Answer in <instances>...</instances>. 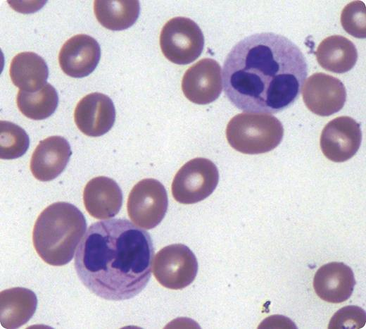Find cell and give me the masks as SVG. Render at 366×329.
Wrapping results in <instances>:
<instances>
[{"label":"cell","instance_id":"cell-6","mask_svg":"<svg viewBox=\"0 0 366 329\" xmlns=\"http://www.w3.org/2000/svg\"><path fill=\"white\" fill-rule=\"evenodd\" d=\"M219 173L215 163L205 158H195L183 165L172 183L174 199L184 204L199 202L215 190Z\"/></svg>","mask_w":366,"mask_h":329},{"label":"cell","instance_id":"cell-20","mask_svg":"<svg viewBox=\"0 0 366 329\" xmlns=\"http://www.w3.org/2000/svg\"><path fill=\"white\" fill-rule=\"evenodd\" d=\"M138 1H94V11L97 20L111 30L131 27L139 15Z\"/></svg>","mask_w":366,"mask_h":329},{"label":"cell","instance_id":"cell-15","mask_svg":"<svg viewBox=\"0 0 366 329\" xmlns=\"http://www.w3.org/2000/svg\"><path fill=\"white\" fill-rule=\"evenodd\" d=\"M355 280L352 269L341 262L322 266L316 272L313 287L319 297L330 303H341L351 296Z\"/></svg>","mask_w":366,"mask_h":329},{"label":"cell","instance_id":"cell-23","mask_svg":"<svg viewBox=\"0 0 366 329\" xmlns=\"http://www.w3.org/2000/svg\"><path fill=\"white\" fill-rule=\"evenodd\" d=\"M343 28L351 35L357 38H365V5L361 1H355L347 4L341 15Z\"/></svg>","mask_w":366,"mask_h":329},{"label":"cell","instance_id":"cell-18","mask_svg":"<svg viewBox=\"0 0 366 329\" xmlns=\"http://www.w3.org/2000/svg\"><path fill=\"white\" fill-rule=\"evenodd\" d=\"M9 74L13 83L23 91L33 92L42 89L49 75L46 61L34 52H21L12 59Z\"/></svg>","mask_w":366,"mask_h":329},{"label":"cell","instance_id":"cell-13","mask_svg":"<svg viewBox=\"0 0 366 329\" xmlns=\"http://www.w3.org/2000/svg\"><path fill=\"white\" fill-rule=\"evenodd\" d=\"M100 57L98 42L89 35L79 34L70 37L63 45L58 54V62L66 75L80 78L93 72Z\"/></svg>","mask_w":366,"mask_h":329},{"label":"cell","instance_id":"cell-22","mask_svg":"<svg viewBox=\"0 0 366 329\" xmlns=\"http://www.w3.org/2000/svg\"><path fill=\"white\" fill-rule=\"evenodd\" d=\"M29 145V136L23 128L12 122H0L1 159H14L22 156L28 149Z\"/></svg>","mask_w":366,"mask_h":329},{"label":"cell","instance_id":"cell-19","mask_svg":"<svg viewBox=\"0 0 366 329\" xmlns=\"http://www.w3.org/2000/svg\"><path fill=\"white\" fill-rule=\"evenodd\" d=\"M315 55L321 67L336 73L349 71L358 59L354 44L341 35H332L324 39L319 44Z\"/></svg>","mask_w":366,"mask_h":329},{"label":"cell","instance_id":"cell-10","mask_svg":"<svg viewBox=\"0 0 366 329\" xmlns=\"http://www.w3.org/2000/svg\"><path fill=\"white\" fill-rule=\"evenodd\" d=\"M302 95L307 108L321 116L339 111L346 100V90L342 82L323 73H314L307 79Z\"/></svg>","mask_w":366,"mask_h":329},{"label":"cell","instance_id":"cell-21","mask_svg":"<svg viewBox=\"0 0 366 329\" xmlns=\"http://www.w3.org/2000/svg\"><path fill=\"white\" fill-rule=\"evenodd\" d=\"M16 102L20 111L26 117L32 120H43L54 113L58 97L56 89L46 83L36 92L19 90Z\"/></svg>","mask_w":366,"mask_h":329},{"label":"cell","instance_id":"cell-7","mask_svg":"<svg viewBox=\"0 0 366 329\" xmlns=\"http://www.w3.org/2000/svg\"><path fill=\"white\" fill-rule=\"evenodd\" d=\"M168 206V194L163 185L156 179L145 178L131 190L127 209L128 216L134 223L149 230L162 221Z\"/></svg>","mask_w":366,"mask_h":329},{"label":"cell","instance_id":"cell-12","mask_svg":"<svg viewBox=\"0 0 366 329\" xmlns=\"http://www.w3.org/2000/svg\"><path fill=\"white\" fill-rule=\"evenodd\" d=\"M78 129L89 137H99L108 132L115 119V109L111 99L102 93L94 92L84 97L74 111Z\"/></svg>","mask_w":366,"mask_h":329},{"label":"cell","instance_id":"cell-4","mask_svg":"<svg viewBox=\"0 0 366 329\" xmlns=\"http://www.w3.org/2000/svg\"><path fill=\"white\" fill-rule=\"evenodd\" d=\"M284 128L279 120L266 113H242L228 123L226 137L235 150L246 154L272 151L281 142Z\"/></svg>","mask_w":366,"mask_h":329},{"label":"cell","instance_id":"cell-9","mask_svg":"<svg viewBox=\"0 0 366 329\" xmlns=\"http://www.w3.org/2000/svg\"><path fill=\"white\" fill-rule=\"evenodd\" d=\"M362 141L360 124L349 116H339L329 122L321 133L320 148L334 162H343L358 151Z\"/></svg>","mask_w":366,"mask_h":329},{"label":"cell","instance_id":"cell-8","mask_svg":"<svg viewBox=\"0 0 366 329\" xmlns=\"http://www.w3.org/2000/svg\"><path fill=\"white\" fill-rule=\"evenodd\" d=\"M153 267V275L161 285L171 290H182L194 280L198 261L187 246L173 244L157 252Z\"/></svg>","mask_w":366,"mask_h":329},{"label":"cell","instance_id":"cell-14","mask_svg":"<svg viewBox=\"0 0 366 329\" xmlns=\"http://www.w3.org/2000/svg\"><path fill=\"white\" fill-rule=\"evenodd\" d=\"M71 154L70 144L64 137H49L35 148L30 160L31 172L40 181H51L64 170Z\"/></svg>","mask_w":366,"mask_h":329},{"label":"cell","instance_id":"cell-2","mask_svg":"<svg viewBox=\"0 0 366 329\" xmlns=\"http://www.w3.org/2000/svg\"><path fill=\"white\" fill-rule=\"evenodd\" d=\"M153 245L150 235L126 219L92 224L75 257L82 283L96 296L112 301L131 299L146 286Z\"/></svg>","mask_w":366,"mask_h":329},{"label":"cell","instance_id":"cell-11","mask_svg":"<svg viewBox=\"0 0 366 329\" xmlns=\"http://www.w3.org/2000/svg\"><path fill=\"white\" fill-rule=\"evenodd\" d=\"M184 96L197 104H208L216 100L222 89L221 67L214 59L198 61L185 72L182 80Z\"/></svg>","mask_w":366,"mask_h":329},{"label":"cell","instance_id":"cell-16","mask_svg":"<svg viewBox=\"0 0 366 329\" xmlns=\"http://www.w3.org/2000/svg\"><path fill=\"white\" fill-rule=\"evenodd\" d=\"M83 201L90 216L96 219H107L120 211L122 204V193L114 180L98 176L85 185Z\"/></svg>","mask_w":366,"mask_h":329},{"label":"cell","instance_id":"cell-5","mask_svg":"<svg viewBox=\"0 0 366 329\" xmlns=\"http://www.w3.org/2000/svg\"><path fill=\"white\" fill-rule=\"evenodd\" d=\"M160 46L170 61L186 65L195 61L201 54L204 37L198 25L185 17L169 20L162 28Z\"/></svg>","mask_w":366,"mask_h":329},{"label":"cell","instance_id":"cell-1","mask_svg":"<svg viewBox=\"0 0 366 329\" xmlns=\"http://www.w3.org/2000/svg\"><path fill=\"white\" fill-rule=\"evenodd\" d=\"M308 75L300 49L273 32L257 33L239 41L222 68L225 94L231 103L249 113H274L298 97Z\"/></svg>","mask_w":366,"mask_h":329},{"label":"cell","instance_id":"cell-24","mask_svg":"<svg viewBox=\"0 0 366 329\" xmlns=\"http://www.w3.org/2000/svg\"><path fill=\"white\" fill-rule=\"evenodd\" d=\"M365 311L358 306H347L332 317L328 328H361L365 325Z\"/></svg>","mask_w":366,"mask_h":329},{"label":"cell","instance_id":"cell-3","mask_svg":"<svg viewBox=\"0 0 366 329\" xmlns=\"http://www.w3.org/2000/svg\"><path fill=\"white\" fill-rule=\"evenodd\" d=\"M86 229L85 217L78 208L68 202H56L47 206L35 221L33 245L44 262L63 266L73 258Z\"/></svg>","mask_w":366,"mask_h":329},{"label":"cell","instance_id":"cell-17","mask_svg":"<svg viewBox=\"0 0 366 329\" xmlns=\"http://www.w3.org/2000/svg\"><path fill=\"white\" fill-rule=\"evenodd\" d=\"M37 306V298L32 290L13 287L1 292L0 322L4 328H18L29 321Z\"/></svg>","mask_w":366,"mask_h":329}]
</instances>
